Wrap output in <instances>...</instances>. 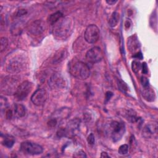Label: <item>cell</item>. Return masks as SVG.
Here are the masks:
<instances>
[{
  "label": "cell",
  "mask_w": 158,
  "mask_h": 158,
  "mask_svg": "<svg viewBox=\"0 0 158 158\" xmlns=\"http://www.w3.org/2000/svg\"><path fill=\"white\" fill-rule=\"evenodd\" d=\"M52 32L57 39H65L71 33L73 23L70 17H62L53 25Z\"/></svg>",
  "instance_id": "obj_1"
},
{
  "label": "cell",
  "mask_w": 158,
  "mask_h": 158,
  "mask_svg": "<svg viewBox=\"0 0 158 158\" xmlns=\"http://www.w3.org/2000/svg\"><path fill=\"white\" fill-rule=\"evenodd\" d=\"M69 70L74 77L80 80H85L90 75L89 67L85 63L79 60L74 61L70 65Z\"/></svg>",
  "instance_id": "obj_2"
},
{
  "label": "cell",
  "mask_w": 158,
  "mask_h": 158,
  "mask_svg": "<svg viewBox=\"0 0 158 158\" xmlns=\"http://www.w3.org/2000/svg\"><path fill=\"white\" fill-rule=\"evenodd\" d=\"M107 133L114 142L119 141L125 131V126L123 123L118 121L110 122L106 127Z\"/></svg>",
  "instance_id": "obj_3"
},
{
  "label": "cell",
  "mask_w": 158,
  "mask_h": 158,
  "mask_svg": "<svg viewBox=\"0 0 158 158\" xmlns=\"http://www.w3.org/2000/svg\"><path fill=\"white\" fill-rule=\"evenodd\" d=\"M25 65V57L22 55H17L9 60L6 69L9 73H17L23 70Z\"/></svg>",
  "instance_id": "obj_4"
},
{
  "label": "cell",
  "mask_w": 158,
  "mask_h": 158,
  "mask_svg": "<svg viewBox=\"0 0 158 158\" xmlns=\"http://www.w3.org/2000/svg\"><path fill=\"white\" fill-rule=\"evenodd\" d=\"M19 85L15 77H6L1 83V90L7 94H14Z\"/></svg>",
  "instance_id": "obj_5"
},
{
  "label": "cell",
  "mask_w": 158,
  "mask_h": 158,
  "mask_svg": "<svg viewBox=\"0 0 158 158\" xmlns=\"http://www.w3.org/2000/svg\"><path fill=\"white\" fill-rule=\"evenodd\" d=\"M20 151L26 154L38 155L43 152V147L31 141H24L20 144Z\"/></svg>",
  "instance_id": "obj_6"
},
{
  "label": "cell",
  "mask_w": 158,
  "mask_h": 158,
  "mask_svg": "<svg viewBox=\"0 0 158 158\" xmlns=\"http://www.w3.org/2000/svg\"><path fill=\"white\" fill-rule=\"evenodd\" d=\"M33 88L32 83L29 81H24L18 86L14 96L17 101H23L27 98Z\"/></svg>",
  "instance_id": "obj_7"
},
{
  "label": "cell",
  "mask_w": 158,
  "mask_h": 158,
  "mask_svg": "<svg viewBox=\"0 0 158 158\" xmlns=\"http://www.w3.org/2000/svg\"><path fill=\"white\" fill-rule=\"evenodd\" d=\"M84 37L85 41L89 44L96 43L99 37V29L94 24L88 25L85 31Z\"/></svg>",
  "instance_id": "obj_8"
},
{
  "label": "cell",
  "mask_w": 158,
  "mask_h": 158,
  "mask_svg": "<svg viewBox=\"0 0 158 158\" xmlns=\"http://www.w3.org/2000/svg\"><path fill=\"white\" fill-rule=\"evenodd\" d=\"M103 58V53L101 49L95 46L89 49L86 53V59L88 62L95 64L100 62Z\"/></svg>",
  "instance_id": "obj_9"
},
{
  "label": "cell",
  "mask_w": 158,
  "mask_h": 158,
  "mask_svg": "<svg viewBox=\"0 0 158 158\" xmlns=\"http://www.w3.org/2000/svg\"><path fill=\"white\" fill-rule=\"evenodd\" d=\"M48 83L52 89H57L64 88L66 85V81L62 74L55 73L49 78Z\"/></svg>",
  "instance_id": "obj_10"
},
{
  "label": "cell",
  "mask_w": 158,
  "mask_h": 158,
  "mask_svg": "<svg viewBox=\"0 0 158 158\" xmlns=\"http://www.w3.org/2000/svg\"><path fill=\"white\" fill-rule=\"evenodd\" d=\"M47 99V93L43 88L36 90L31 96V102L36 106L43 105Z\"/></svg>",
  "instance_id": "obj_11"
},
{
  "label": "cell",
  "mask_w": 158,
  "mask_h": 158,
  "mask_svg": "<svg viewBox=\"0 0 158 158\" xmlns=\"http://www.w3.org/2000/svg\"><path fill=\"white\" fill-rule=\"evenodd\" d=\"M45 29V23L42 20L33 22L30 26L28 31L33 35H39L42 33Z\"/></svg>",
  "instance_id": "obj_12"
},
{
  "label": "cell",
  "mask_w": 158,
  "mask_h": 158,
  "mask_svg": "<svg viewBox=\"0 0 158 158\" xmlns=\"http://www.w3.org/2000/svg\"><path fill=\"white\" fill-rule=\"evenodd\" d=\"M157 124L155 123L147 125L143 130V135L146 138H151L154 134H157Z\"/></svg>",
  "instance_id": "obj_13"
},
{
  "label": "cell",
  "mask_w": 158,
  "mask_h": 158,
  "mask_svg": "<svg viewBox=\"0 0 158 158\" xmlns=\"http://www.w3.org/2000/svg\"><path fill=\"white\" fill-rule=\"evenodd\" d=\"M141 94L144 99L148 101H153L155 99V93L154 89H152V88L149 86V85L146 87H143Z\"/></svg>",
  "instance_id": "obj_14"
},
{
  "label": "cell",
  "mask_w": 158,
  "mask_h": 158,
  "mask_svg": "<svg viewBox=\"0 0 158 158\" xmlns=\"http://www.w3.org/2000/svg\"><path fill=\"white\" fill-rule=\"evenodd\" d=\"M1 143L4 146L10 148L13 146L15 143V138L13 136L8 134H5L3 135L1 134Z\"/></svg>",
  "instance_id": "obj_15"
},
{
  "label": "cell",
  "mask_w": 158,
  "mask_h": 158,
  "mask_svg": "<svg viewBox=\"0 0 158 158\" xmlns=\"http://www.w3.org/2000/svg\"><path fill=\"white\" fill-rule=\"evenodd\" d=\"M67 56V52L65 49L58 50L54 56L52 62L54 64H59L63 61Z\"/></svg>",
  "instance_id": "obj_16"
},
{
  "label": "cell",
  "mask_w": 158,
  "mask_h": 158,
  "mask_svg": "<svg viewBox=\"0 0 158 158\" xmlns=\"http://www.w3.org/2000/svg\"><path fill=\"white\" fill-rule=\"evenodd\" d=\"M27 112L26 107L21 104H16L14 106V115L18 118L23 117Z\"/></svg>",
  "instance_id": "obj_17"
},
{
  "label": "cell",
  "mask_w": 158,
  "mask_h": 158,
  "mask_svg": "<svg viewBox=\"0 0 158 158\" xmlns=\"http://www.w3.org/2000/svg\"><path fill=\"white\" fill-rule=\"evenodd\" d=\"M63 17V14L60 11L56 12L52 14H51L48 19V22L49 24L51 25H54L55 23H56L60 19Z\"/></svg>",
  "instance_id": "obj_18"
},
{
  "label": "cell",
  "mask_w": 158,
  "mask_h": 158,
  "mask_svg": "<svg viewBox=\"0 0 158 158\" xmlns=\"http://www.w3.org/2000/svg\"><path fill=\"white\" fill-rule=\"evenodd\" d=\"M119 14L117 12H114L112 14L111 16L109 19V23L110 27H115L119 21Z\"/></svg>",
  "instance_id": "obj_19"
},
{
  "label": "cell",
  "mask_w": 158,
  "mask_h": 158,
  "mask_svg": "<svg viewBox=\"0 0 158 158\" xmlns=\"http://www.w3.org/2000/svg\"><path fill=\"white\" fill-rule=\"evenodd\" d=\"M126 118L131 123H135L138 120V118L137 117L136 114L132 110H128L126 113Z\"/></svg>",
  "instance_id": "obj_20"
},
{
  "label": "cell",
  "mask_w": 158,
  "mask_h": 158,
  "mask_svg": "<svg viewBox=\"0 0 158 158\" xmlns=\"http://www.w3.org/2000/svg\"><path fill=\"white\" fill-rule=\"evenodd\" d=\"M131 68H132V70L135 72V73H138L139 70L141 69V64H140V62L139 61L137 60H134L132 62V64H131Z\"/></svg>",
  "instance_id": "obj_21"
},
{
  "label": "cell",
  "mask_w": 158,
  "mask_h": 158,
  "mask_svg": "<svg viewBox=\"0 0 158 158\" xmlns=\"http://www.w3.org/2000/svg\"><path fill=\"white\" fill-rule=\"evenodd\" d=\"M8 45V41L7 39L5 37H2L1 38V44H0V48H1V52H2L4 51H5Z\"/></svg>",
  "instance_id": "obj_22"
},
{
  "label": "cell",
  "mask_w": 158,
  "mask_h": 158,
  "mask_svg": "<svg viewBox=\"0 0 158 158\" xmlns=\"http://www.w3.org/2000/svg\"><path fill=\"white\" fill-rule=\"evenodd\" d=\"M128 151V146L126 144H122L121 145L118 149V152L121 154V155H125L126 154H127Z\"/></svg>",
  "instance_id": "obj_23"
},
{
  "label": "cell",
  "mask_w": 158,
  "mask_h": 158,
  "mask_svg": "<svg viewBox=\"0 0 158 158\" xmlns=\"http://www.w3.org/2000/svg\"><path fill=\"white\" fill-rule=\"evenodd\" d=\"M74 157H86V155L85 152L82 150H78V151L75 152L73 156Z\"/></svg>",
  "instance_id": "obj_24"
},
{
  "label": "cell",
  "mask_w": 158,
  "mask_h": 158,
  "mask_svg": "<svg viewBox=\"0 0 158 158\" xmlns=\"http://www.w3.org/2000/svg\"><path fill=\"white\" fill-rule=\"evenodd\" d=\"M87 142L89 144L93 145L94 144L95 142V138H94V135L93 133H90L88 138H87Z\"/></svg>",
  "instance_id": "obj_25"
},
{
  "label": "cell",
  "mask_w": 158,
  "mask_h": 158,
  "mask_svg": "<svg viewBox=\"0 0 158 158\" xmlns=\"http://www.w3.org/2000/svg\"><path fill=\"white\" fill-rule=\"evenodd\" d=\"M141 83L143 87H146L149 85V80L148 79V78H146L144 76H142L141 77Z\"/></svg>",
  "instance_id": "obj_26"
},
{
  "label": "cell",
  "mask_w": 158,
  "mask_h": 158,
  "mask_svg": "<svg viewBox=\"0 0 158 158\" xmlns=\"http://www.w3.org/2000/svg\"><path fill=\"white\" fill-rule=\"evenodd\" d=\"M27 14V10L25 9H19L17 14H16V17H20L22 16H23L25 14Z\"/></svg>",
  "instance_id": "obj_27"
},
{
  "label": "cell",
  "mask_w": 158,
  "mask_h": 158,
  "mask_svg": "<svg viewBox=\"0 0 158 158\" xmlns=\"http://www.w3.org/2000/svg\"><path fill=\"white\" fill-rule=\"evenodd\" d=\"M141 69H142V72L144 74H146L148 73V66H147V64L146 62H143L141 64Z\"/></svg>",
  "instance_id": "obj_28"
},
{
  "label": "cell",
  "mask_w": 158,
  "mask_h": 158,
  "mask_svg": "<svg viewBox=\"0 0 158 158\" xmlns=\"http://www.w3.org/2000/svg\"><path fill=\"white\" fill-rule=\"evenodd\" d=\"M12 115H13L12 114V112L10 109L7 110L6 111V118L7 119H10L12 118Z\"/></svg>",
  "instance_id": "obj_29"
},
{
  "label": "cell",
  "mask_w": 158,
  "mask_h": 158,
  "mask_svg": "<svg viewBox=\"0 0 158 158\" xmlns=\"http://www.w3.org/2000/svg\"><path fill=\"white\" fill-rule=\"evenodd\" d=\"M106 2L107 4H108L109 5H114L117 2V0H109V1H106Z\"/></svg>",
  "instance_id": "obj_30"
},
{
  "label": "cell",
  "mask_w": 158,
  "mask_h": 158,
  "mask_svg": "<svg viewBox=\"0 0 158 158\" xmlns=\"http://www.w3.org/2000/svg\"><path fill=\"white\" fill-rule=\"evenodd\" d=\"M112 96V93L110 92V91H108L106 93V99L107 101L109 100V99L110 98V97Z\"/></svg>",
  "instance_id": "obj_31"
},
{
  "label": "cell",
  "mask_w": 158,
  "mask_h": 158,
  "mask_svg": "<svg viewBox=\"0 0 158 158\" xmlns=\"http://www.w3.org/2000/svg\"><path fill=\"white\" fill-rule=\"evenodd\" d=\"M101 157H110V156L106 152H102L101 154Z\"/></svg>",
  "instance_id": "obj_32"
}]
</instances>
